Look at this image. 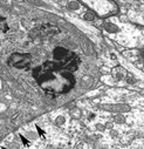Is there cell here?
<instances>
[{
	"label": "cell",
	"mask_w": 144,
	"mask_h": 149,
	"mask_svg": "<svg viewBox=\"0 0 144 149\" xmlns=\"http://www.w3.org/2000/svg\"><path fill=\"white\" fill-rule=\"evenodd\" d=\"M7 29V25L5 22V20L0 17V31H6Z\"/></svg>",
	"instance_id": "cell-4"
},
{
	"label": "cell",
	"mask_w": 144,
	"mask_h": 149,
	"mask_svg": "<svg viewBox=\"0 0 144 149\" xmlns=\"http://www.w3.org/2000/svg\"><path fill=\"white\" fill-rule=\"evenodd\" d=\"M81 1L90 7L93 11L95 10L98 14L104 15L116 11V6L110 0H81Z\"/></svg>",
	"instance_id": "cell-2"
},
{
	"label": "cell",
	"mask_w": 144,
	"mask_h": 149,
	"mask_svg": "<svg viewBox=\"0 0 144 149\" xmlns=\"http://www.w3.org/2000/svg\"><path fill=\"white\" fill-rule=\"evenodd\" d=\"M55 59H57V62L45 63L35 69L34 75L46 91L61 93L73 86V78L66 72V67L75 68L76 56L63 48H57L55 51Z\"/></svg>",
	"instance_id": "cell-1"
},
{
	"label": "cell",
	"mask_w": 144,
	"mask_h": 149,
	"mask_svg": "<svg viewBox=\"0 0 144 149\" xmlns=\"http://www.w3.org/2000/svg\"><path fill=\"white\" fill-rule=\"evenodd\" d=\"M10 63H12L15 67L22 68L29 65V56L27 54H14L10 59Z\"/></svg>",
	"instance_id": "cell-3"
}]
</instances>
